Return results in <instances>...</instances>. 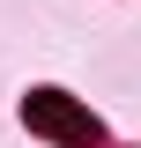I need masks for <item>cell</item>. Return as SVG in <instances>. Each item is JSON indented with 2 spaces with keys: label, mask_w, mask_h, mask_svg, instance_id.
Masks as SVG:
<instances>
[{
  "label": "cell",
  "mask_w": 141,
  "mask_h": 148,
  "mask_svg": "<svg viewBox=\"0 0 141 148\" xmlns=\"http://www.w3.org/2000/svg\"><path fill=\"white\" fill-rule=\"evenodd\" d=\"M22 126L52 133V141H67V148H89V141H97V119L74 111L59 89H30V96H22Z\"/></svg>",
  "instance_id": "obj_1"
}]
</instances>
